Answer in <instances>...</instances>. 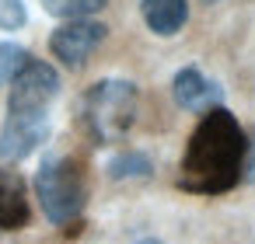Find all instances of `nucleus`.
<instances>
[{
	"instance_id": "ddd939ff",
	"label": "nucleus",
	"mask_w": 255,
	"mask_h": 244,
	"mask_svg": "<svg viewBox=\"0 0 255 244\" xmlns=\"http://www.w3.org/2000/svg\"><path fill=\"white\" fill-rule=\"evenodd\" d=\"M25 21H28V11L21 0H0V28L4 32H18L25 28Z\"/></svg>"
},
{
	"instance_id": "39448f33",
	"label": "nucleus",
	"mask_w": 255,
	"mask_h": 244,
	"mask_svg": "<svg viewBox=\"0 0 255 244\" xmlns=\"http://www.w3.org/2000/svg\"><path fill=\"white\" fill-rule=\"evenodd\" d=\"M105 35H109V28H105L102 21L77 18V21H63V25L49 35V49H53V56H56L63 67L77 70V67H84L88 56L105 42Z\"/></svg>"
},
{
	"instance_id": "dca6fc26",
	"label": "nucleus",
	"mask_w": 255,
	"mask_h": 244,
	"mask_svg": "<svg viewBox=\"0 0 255 244\" xmlns=\"http://www.w3.org/2000/svg\"><path fill=\"white\" fill-rule=\"evenodd\" d=\"M206 4H213V0H206Z\"/></svg>"
},
{
	"instance_id": "0eeeda50",
	"label": "nucleus",
	"mask_w": 255,
	"mask_h": 244,
	"mask_svg": "<svg viewBox=\"0 0 255 244\" xmlns=\"http://www.w3.org/2000/svg\"><path fill=\"white\" fill-rule=\"evenodd\" d=\"M171 94H175V101H178L185 112H199V115H206L210 108H220V101H224L220 84H213V81H210L203 70H196V67H182V70L175 74Z\"/></svg>"
},
{
	"instance_id": "9b49d317",
	"label": "nucleus",
	"mask_w": 255,
	"mask_h": 244,
	"mask_svg": "<svg viewBox=\"0 0 255 244\" xmlns=\"http://www.w3.org/2000/svg\"><path fill=\"white\" fill-rule=\"evenodd\" d=\"M109 0H42V7L53 14V18H63V21H77V18H91L98 14Z\"/></svg>"
},
{
	"instance_id": "2eb2a0df",
	"label": "nucleus",
	"mask_w": 255,
	"mask_h": 244,
	"mask_svg": "<svg viewBox=\"0 0 255 244\" xmlns=\"http://www.w3.org/2000/svg\"><path fill=\"white\" fill-rule=\"evenodd\" d=\"M136 244H164V241H157V237H143V241H136Z\"/></svg>"
},
{
	"instance_id": "20e7f679",
	"label": "nucleus",
	"mask_w": 255,
	"mask_h": 244,
	"mask_svg": "<svg viewBox=\"0 0 255 244\" xmlns=\"http://www.w3.org/2000/svg\"><path fill=\"white\" fill-rule=\"evenodd\" d=\"M56 94H60V74L49 63H42V60H28L18 70V77L11 81L7 112H25V115L49 112Z\"/></svg>"
},
{
	"instance_id": "423d86ee",
	"label": "nucleus",
	"mask_w": 255,
	"mask_h": 244,
	"mask_svg": "<svg viewBox=\"0 0 255 244\" xmlns=\"http://www.w3.org/2000/svg\"><path fill=\"white\" fill-rule=\"evenodd\" d=\"M46 136H49V112H39V115L7 112L4 126H0V161L28 157Z\"/></svg>"
},
{
	"instance_id": "f03ea898",
	"label": "nucleus",
	"mask_w": 255,
	"mask_h": 244,
	"mask_svg": "<svg viewBox=\"0 0 255 244\" xmlns=\"http://www.w3.org/2000/svg\"><path fill=\"white\" fill-rule=\"evenodd\" d=\"M136 108H140L136 84L123 81V77H105V81H98L84 91L81 122L98 147H109V143H119L133 129Z\"/></svg>"
},
{
	"instance_id": "f257e3e1",
	"label": "nucleus",
	"mask_w": 255,
	"mask_h": 244,
	"mask_svg": "<svg viewBox=\"0 0 255 244\" xmlns=\"http://www.w3.org/2000/svg\"><path fill=\"white\" fill-rule=\"evenodd\" d=\"M245 150H248V136H245L241 122L224 105L210 108L185 143L178 185L185 192H196V195L231 192L241 181Z\"/></svg>"
},
{
	"instance_id": "1a4fd4ad",
	"label": "nucleus",
	"mask_w": 255,
	"mask_h": 244,
	"mask_svg": "<svg viewBox=\"0 0 255 244\" xmlns=\"http://www.w3.org/2000/svg\"><path fill=\"white\" fill-rule=\"evenodd\" d=\"M140 14L154 35L168 39L178 35L182 25L189 21V0H140Z\"/></svg>"
},
{
	"instance_id": "4468645a",
	"label": "nucleus",
	"mask_w": 255,
	"mask_h": 244,
	"mask_svg": "<svg viewBox=\"0 0 255 244\" xmlns=\"http://www.w3.org/2000/svg\"><path fill=\"white\" fill-rule=\"evenodd\" d=\"M241 181H255V129L248 136V150H245V171H241Z\"/></svg>"
},
{
	"instance_id": "6e6552de",
	"label": "nucleus",
	"mask_w": 255,
	"mask_h": 244,
	"mask_svg": "<svg viewBox=\"0 0 255 244\" xmlns=\"http://www.w3.org/2000/svg\"><path fill=\"white\" fill-rule=\"evenodd\" d=\"M32 216L28 188L18 171H0V230H21Z\"/></svg>"
},
{
	"instance_id": "f8f14e48",
	"label": "nucleus",
	"mask_w": 255,
	"mask_h": 244,
	"mask_svg": "<svg viewBox=\"0 0 255 244\" xmlns=\"http://www.w3.org/2000/svg\"><path fill=\"white\" fill-rule=\"evenodd\" d=\"M28 60H32V56H28L25 46H18V42H0V87L11 84V81L18 77V70H21Z\"/></svg>"
},
{
	"instance_id": "7ed1b4c3",
	"label": "nucleus",
	"mask_w": 255,
	"mask_h": 244,
	"mask_svg": "<svg viewBox=\"0 0 255 244\" xmlns=\"http://www.w3.org/2000/svg\"><path fill=\"white\" fill-rule=\"evenodd\" d=\"M35 199L49 223L56 227L77 223L88 202V181H84L81 161L67 154H49L35 171Z\"/></svg>"
},
{
	"instance_id": "9d476101",
	"label": "nucleus",
	"mask_w": 255,
	"mask_h": 244,
	"mask_svg": "<svg viewBox=\"0 0 255 244\" xmlns=\"http://www.w3.org/2000/svg\"><path fill=\"white\" fill-rule=\"evenodd\" d=\"M150 171H154V164H150V157L140 154V150H123V154H116V157L109 161V178H116V181H126V178H150Z\"/></svg>"
}]
</instances>
